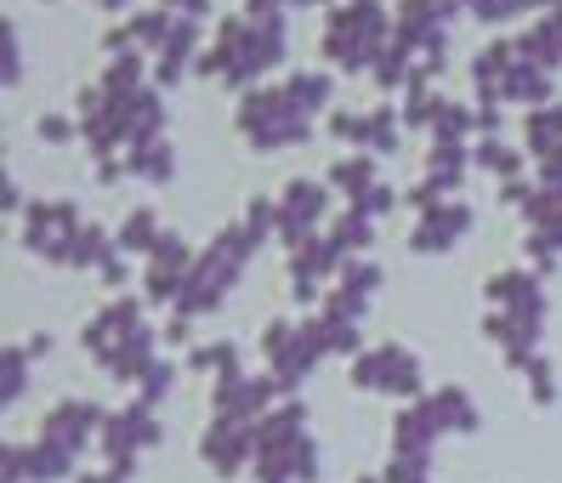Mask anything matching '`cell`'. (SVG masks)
<instances>
[{"label": "cell", "instance_id": "obj_15", "mask_svg": "<svg viewBox=\"0 0 562 483\" xmlns=\"http://www.w3.org/2000/svg\"><path fill=\"white\" fill-rule=\"evenodd\" d=\"M528 148H535L540 159L562 154V109H540V114H528Z\"/></svg>", "mask_w": 562, "mask_h": 483}, {"label": "cell", "instance_id": "obj_28", "mask_svg": "<svg viewBox=\"0 0 562 483\" xmlns=\"http://www.w3.org/2000/svg\"><path fill=\"white\" fill-rule=\"evenodd\" d=\"M97 273H103L109 284H125V262H120V256H109V262H103V268H97Z\"/></svg>", "mask_w": 562, "mask_h": 483}, {"label": "cell", "instance_id": "obj_31", "mask_svg": "<svg viewBox=\"0 0 562 483\" xmlns=\"http://www.w3.org/2000/svg\"><path fill=\"white\" fill-rule=\"evenodd\" d=\"M302 7H313V0H302Z\"/></svg>", "mask_w": 562, "mask_h": 483}, {"label": "cell", "instance_id": "obj_8", "mask_svg": "<svg viewBox=\"0 0 562 483\" xmlns=\"http://www.w3.org/2000/svg\"><path fill=\"white\" fill-rule=\"evenodd\" d=\"M0 478L7 483H57V478H75L80 467V449L57 443V438H35V443H7V456H0Z\"/></svg>", "mask_w": 562, "mask_h": 483}, {"label": "cell", "instance_id": "obj_14", "mask_svg": "<svg viewBox=\"0 0 562 483\" xmlns=\"http://www.w3.org/2000/svg\"><path fill=\"white\" fill-rule=\"evenodd\" d=\"M329 182H336L341 193H352V200H363V193L375 188V154H352V159H336V171H329Z\"/></svg>", "mask_w": 562, "mask_h": 483}, {"label": "cell", "instance_id": "obj_24", "mask_svg": "<svg viewBox=\"0 0 562 483\" xmlns=\"http://www.w3.org/2000/svg\"><path fill=\"white\" fill-rule=\"evenodd\" d=\"M528 398H535V404H557V375H551V364L540 359V352H535V359H528Z\"/></svg>", "mask_w": 562, "mask_h": 483}, {"label": "cell", "instance_id": "obj_2", "mask_svg": "<svg viewBox=\"0 0 562 483\" xmlns=\"http://www.w3.org/2000/svg\"><path fill=\"white\" fill-rule=\"evenodd\" d=\"M86 352L103 364L114 381H143L159 359H154V330L143 325V307L120 296L86 325Z\"/></svg>", "mask_w": 562, "mask_h": 483}, {"label": "cell", "instance_id": "obj_26", "mask_svg": "<svg viewBox=\"0 0 562 483\" xmlns=\"http://www.w3.org/2000/svg\"><path fill=\"white\" fill-rule=\"evenodd\" d=\"M171 381H177V364H154V370H148V375L137 381V386H143L137 398H143V404H159L165 393H171Z\"/></svg>", "mask_w": 562, "mask_h": 483}, {"label": "cell", "instance_id": "obj_23", "mask_svg": "<svg viewBox=\"0 0 562 483\" xmlns=\"http://www.w3.org/2000/svg\"><path fill=\"white\" fill-rule=\"evenodd\" d=\"M477 166H488L494 177L517 182V171H522V154H512L506 143H483V148H477Z\"/></svg>", "mask_w": 562, "mask_h": 483}, {"label": "cell", "instance_id": "obj_13", "mask_svg": "<svg viewBox=\"0 0 562 483\" xmlns=\"http://www.w3.org/2000/svg\"><path fill=\"white\" fill-rule=\"evenodd\" d=\"M426 404H432V415H438L443 433H477V427H483V409L467 398V386H438Z\"/></svg>", "mask_w": 562, "mask_h": 483}, {"label": "cell", "instance_id": "obj_16", "mask_svg": "<svg viewBox=\"0 0 562 483\" xmlns=\"http://www.w3.org/2000/svg\"><path fill=\"white\" fill-rule=\"evenodd\" d=\"M370 234H375V216H363V211L352 205V211H341L336 228H329V245L347 256V250H363V245H370Z\"/></svg>", "mask_w": 562, "mask_h": 483}, {"label": "cell", "instance_id": "obj_30", "mask_svg": "<svg viewBox=\"0 0 562 483\" xmlns=\"http://www.w3.org/2000/svg\"><path fill=\"white\" fill-rule=\"evenodd\" d=\"M358 483H381V472H363V478H358Z\"/></svg>", "mask_w": 562, "mask_h": 483}, {"label": "cell", "instance_id": "obj_7", "mask_svg": "<svg viewBox=\"0 0 562 483\" xmlns=\"http://www.w3.org/2000/svg\"><path fill=\"white\" fill-rule=\"evenodd\" d=\"M352 386L363 393H392V398H415L420 393V359L409 347L386 341V347H370L352 359Z\"/></svg>", "mask_w": 562, "mask_h": 483}, {"label": "cell", "instance_id": "obj_10", "mask_svg": "<svg viewBox=\"0 0 562 483\" xmlns=\"http://www.w3.org/2000/svg\"><path fill=\"white\" fill-rule=\"evenodd\" d=\"M324 188L318 182H290L284 188V200H279V234H284V245L295 250L302 239H313V222L324 216Z\"/></svg>", "mask_w": 562, "mask_h": 483}, {"label": "cell", "instance_id": "obj_18", "mask_svg": "<svg viewBox=\"0 0 562 483\" xmlns=\"http://www.w3.org/2000/svg\"><path fill=\"white\" fill-rule=\"evenodd\" d=\"M18 393H29V352L7 347V359H0V398L18 404Z\"/></svg>", "mask_w": 562, "mask_h": 483}, {"label": "cell", "instance_id": "obj_22", "mask_svg": "<svg viewBox=\"0 0 562 483\" xmlns=\"http://www.w3.org/2000/svg\"><path fill=\"white\" fill-rule=\"evenodd\" d=\"M120 245L125 250H154L159 234H154V211H131L125 216V228H120Z\"/></svg>", "mask_w": 562, "mask_h": 483}, {"label": "cell", "instance_id": "obj_12", "mask_svg": "<svg viewBox=\"0 0 562 483\" xmlns=\"http://www.w3.org/2000/svg\"><path fill=\"white\" fill-rule=\"evenodd\" d=\"M472 228V211L467 205H438V211H426V222L415 228V250H449V239H460Z\"/></svg>", "mask_w": 562, "mask_h": 483}, {"label": "cell", "instance_id": "obj_25", "mask_svg": "<svg viewBox=\"0 0 562 483\" xmlns=\"http://www.w3.org/2000/svg\"><path fill=\"white\" fill-rule=\"evenodd\" d=\"M363 143H370L375 154H392V148H398V120H392L386 109L370 114V137H363Z\"/></svg>", "mask_w": 562, "mask_h": 483}, {"label": "cell", "instance_id": "obj_21", "mask_svg": "<svg viewBox=\"0 0 562 483\" xmlns=\"http://www.w3.org/2000/svg\"><path fill=\"white\" fill-rule=\"evenodd\" d=\"M284 91H290V103L307 114V109H318L324 97H329V80H324V75H290V86H284Z\"/></svg>", "mask_w": 562, "mask_h": 483}, {"label": "cell", "instance_id": "obj_6", "mask_svg": "<svg viewBox=\"0 0 562 483\" xmlns=\"http://www.w3.org/2000/svg\"><path fill=\"white\" fill-rule=\"evenodd\" d=\"M239 132L256 148H284V143L307 137V120H302V109L290 103V91H256V97H245V109H239Z\"/></svg>", "mask_w": 562, "mask_h": 483}, {"label": "cell", "instance_id": "obj_4", "mask_svg": "<svg viewBox=\"0 0 562 483\" xmlns=\"http://www.w3.org/2000/svg\"><path fill=\"white\" fill-rule=\"evenodd\" d=\"M386 52V12L375 0H352L347 12L329 18V35H324V57L341 63V69H363Z\"/></svg>", "mask_w": 562, "mask_h": 483}, {"label": "cell", "instance_id": "obj_29", "mask_svg": "<svg viewBox=\"0 0 562 483\" xmlns=\"http://www.w3.org/2000/svg\"><path fill=\"white\" fill-rule=\"evenodd\" d=\"M75 483H120L114 472H86V478H75Z\"/></svg>", "mask_w": 562, "mask_h": 483}, {"label": "cell", "instance_id": "obj_9", "mask_svg": "<svg viewBox=\"0 0 562 483\" xmlns=\"http://www.w3.org/2000/svg\"><path fill=\"white\" fill-rule=\"evenodd\" d=\"M200 461L216 478H239V467L256 461V422H222V415H211V427L200 438Z\"/></svg>", "mask_w": 562, "mask_h": 483}, {"label": "cell", "instance_id": "obj_19", "mask_svg": "<svg viewBox=\"0 0 562 483\" xmlns=\"http://www.w3.org/2000/svg\"><path fill=\"white\" fill-rule=\"evenodd\" d=\"M131 171L148 177V182H165V177H171V148H165L159 137H154V143H137V159H131Z\"/></svg>", "mask_w": 562, "mask_h": 483}, {"label": "cell", "instance_id": "obj_3", "mask_svg": "<svg viewBox=\"0 0 562 483\" xmlns=\"http://www.w3.org/2000/svg\"><path fill=\"white\" fill-rule=\"evenodd\" d=\"M250 250H256V239L245 234V222H239V228H227L216 245H205V256L193 262V273H188V284H182V296H177V313H182V318H200V313L222 307L227 284L239 279V268L250 262Z\"/></svg>", "mask_w": 562, "mask_h": 483}, {"label": "cell", "instance_id": "obj_1", "mask_svg": "<svg viewBox=\"0 0 562 483\" xmlns=\"http://www.w3.org/2000/svg\"><path fill=\"white\" fill-rule=\"evenodd\" d=\"M256 483H313L318 478V443L307 438V404L290 398L256 422Z\"/></svg>", "mask_w": 562, "mask_h": 483}, {"label": "cell", "instance_id": "obj_27", "mask_svg": "<svg viewBox=\"0 0 562 483\" xmlns=\"http://www.w3.org/2000/svg\"><path fill=\"white\" fill-rule=\"evenodd\" d=\"M41 137H46V143H69V137H75V125L63 120V114H46V120H41Z\"/></svg>", "mask_w": 562, "mask_h": 483}, {"label": "cell", "instance_id": "obj_17", "mask_svg": "<svg viewBox=\"0 0 562 483\" xmlns=\"http://www.w3.org/2000/svg\"><path fill=\"white\" fill-rule=\"evenodd\" d=\"M188 364L200 370V375H234L239 370V347L234 341H205V347L188 352Z\"/></svg>", "mask_w": 562, "mask_h": 483}, {"label": "cell", "instance_id": "obj_20", "mask_svg": "<svg viewBox=\"0 0 562 483\" xmlns=\"http://www.w3.org/2000/svg\"><path fill=\"white\" fill-rule=\"evenodd\" d=\"M426 467H432V456H404V449H392L381 483H426Z\"/></svg>", "mask_w": 562, "mask_h": 483}, {"label": "cell", "instance_id": "obj_5", "mask_svg": "<svg viewBox=\"0 0 562 483\" xmlns=\"http://www.w3.org/2000/svg\"><path fill=\"white\" fill-rule=\"evenodd\" d=\"M97 443H103V461H109V472L125 483L131 472H137V456L143 449H154L159 443V415H154V404H125V409H114L109 422H103V433H97Z\"/></svg>", "mask_w": 562, "mask_h": 483}, {"label": "cell", "instance_id": "obj_11", "mask_svg": "<svg viewBox=\"0 0 562 483\" xmlns=\"http://www.w3.org/2000/svg\"><path fill=\"white\" fill-rule=\"evenodd\" d=\"M103 422H109V415L97 409L91 398H63V404L46 415V438L69 443V449H86V438H91V433H103Z\"/></svg>", "mask_w": 562, "mask_h": 483}]
</instances>
